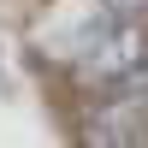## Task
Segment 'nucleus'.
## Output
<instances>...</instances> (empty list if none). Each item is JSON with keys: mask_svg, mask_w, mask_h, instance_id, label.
Wrapping results in <instances>:
<instances>
[]
</instances>
